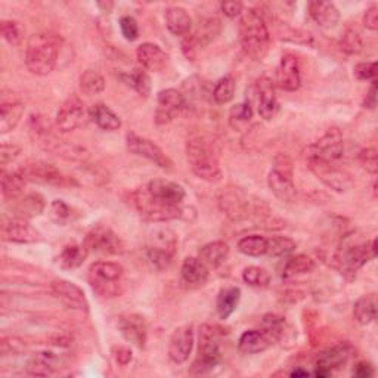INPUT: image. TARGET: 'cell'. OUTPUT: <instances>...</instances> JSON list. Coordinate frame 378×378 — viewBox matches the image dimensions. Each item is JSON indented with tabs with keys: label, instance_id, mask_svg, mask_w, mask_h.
Here are the masks:
<instances>
[{
	"label": "cell",
	"instance_id": "60d3db41",
	"mask_svg": "<svg viewBox=\"0 0 378 378\" xmlns=\"http://www.w3.org/2000/svg\"><path fill=\"white\" fill-rule=\"evenodd\" d=\"M44 200L39 194H30L20 200L17 206V216L23 219H32L43 213Z\"/></svg>",
	"mask_w": 378,
	"mask_h": 378
},
{
	"label": "cell",
	"instance_id": "ffe728a7",
	"mask_svg": "<svg viewBox=\"0 0 378 378\" xmlns=\"http://www.w3.org/2000/svg\"><path fill=\"white\" fill-rule=\"evenodd\" d=\"M194 347L192 325L177 327L169 340V358L175 364H184L188 360Z\"/></svg>",
	"mask_w": 378,
	"mask_h": 378
},
{
	"label": "cell",
	"instance_id": "603a6c76",
	"mask_svg": "<svg viewBox=\"0 0 378 378\" xmlns=\"http://www.w3.org/2000/svg\"><path fill=\"white\" fill-rule=\"evenodd\" d=\"M154 199L172 206H180L185 199V189L168 179H154L145 187Z\"/></svg>",
	"mask_w": 378,
	"mask_h": 378
},
{
	"label": "cell",
	"instance_id": "8992f818",
	"mask_svg": "<svg viewBox=\"0 0 378 378\" xmlns=\"http://www.w3.org/2000/svg\"><path fill=\"white\" fill-rule=\"evenodd\" d=\"M177 250V237L165 226H157L151 229L146 238V254L158 270L168 269Z\"/></svg>",
	"mask_w": 378,
	"mask_h": 378
},
{
	"label": "cell",
	"instance_id": "2e32d148",
	"mask_svg": "<svg viewBox=\"0 0 378 378\" xmlns=\"http://www.w3.org/2000/svg\"><path fill=\"white\" fill-rule=\"evenodd\" d=\"M126 144L130 153L153 161L161 169H172V165H173L172 160L165 156L163 153V149L153 141L142 138V136H138L134 133H129L126 138Z\"/></svg>",
	"mask_w": 378,
	"mask_h": 378
},
{
	"label": "cell",
	"instance_id": "f35d334b",
	"mask_svg": "<svg viewBox=\"0 0 378 378\" xmlns=\"http://www.w3.org/2000/svg\"><path fill=\"white\" fill-rule=\"evenodd\" d=\"M27 180L21 172H9L2 175V192L6 200H17L23 195Z\"/></svg>",
	"mask_w": 378,
	"mask_h": 378
},
{
	"label": "cell",
	"instance_id": "cb8c5ba5",
	"mask_svg": "<svg viewBox=\"0 0 378 378\" xmlns=\"http://www.w3.org/2000/svg\"><path fill=\"white\" fill-rule=\"evenodd\" d=\"M180 281L189 290L201 289L208 281V267L196 257H187L180 267Z\"/></svg>",
	"mask_w": 378,
	"mask_h": 378
},
{
	"label": "cell",
	"instance_id": "9f6ffc18",
	"mask_svg": "<svg viewBox=\"0 0 378 378\" xmlns=\"http://www.w3.org/2000/svg\"><path fill=\"white\" fill-rule=\"evenodd\" d=\"M20 154H21V148L18 145L4 144L2 146H0V164L5 168L6 164L12 163Z\"/></svg>",
	"mask_w": 378,
	"mask_h": 378
},
{
	"label": "cell",
	"instance_id": "83f0119b",
	"mask_svg": "<svg viewBox=\"0 0 378 378\" xmlns=\"http://www.w3.org/2000/svg\"><path fill=\"white\" fill-rule=\"evenodd\" d=\"M310 18L321 28H334L340 20V12L331 2H310L309 4Z\"/></svg>",
	"mask_w": 378,
	"mask_h": 378
},
{
	"label": "cell",
	"instance_id": "816d5d0a",
	"mask_svg": "<svg viewBox=\"0 0 378 378\" xmlns=\"http://www.w3.org/2000/svg\"><path fill=\"white\" fill-rule=\"evenodd\" d=\"M359 164L364 168L368 173L375 175L378 170V157H377V149L375 148H365L362 149L358 156Z\"/></svg>",
	"mask_w": 378,
	"mask_h": 378
},
{
	"label": "cell",
	"instance_id": "6f0895ef",
	"mask_svg": "<svg viewBox=\"0 0 378 378\" xmlns=\"http://www.w3.org/2000/svg\"><path fill=\"white\" fill-rule=\"evenodd\" d=\"M51 215L58 223L64 222V220H67L70 218V208L64 201L55 200L52 203V206H51Z\"/></svg>",
	"mask_w": 378,
	"mask_h": 378
},
{
	"label": "cell",
	"instance_id": "b9f144b4",
	"mask_svg": "<svg viewBox=\"0 0 378 378\" xmlns=\"http://www.w3.org/2000/svg\"><path fill=\"white\" fill-rule=\"evenodd\" d=\"M239 253L250 257H260L267 253V238L262 235H248L239 239L238 243Z\"/></svg>",
	"mask_w": 378,
	"mask_h": 378
},
{
	"label": "cell",
	"instance_id": "7c38bea8",
	"mask_svg": "<svg viewBox=\"0 0 378 378\" xmlns=\"http://www.w3.org/2000/svg\"><path fill=\"white\" fill-rule=\"evenodd\" d=\"M306 161L309 169L329 188L343 192L347 188V185H349V177L343 173V170L337 168L336 163L321 160L308 153H306Z\"/></svg>",
	"mask_w": 378,
	"mask_h": 378
},
{
	"label": "cell",
	"instance_id": "11a10c76",
	"mask_svg": "<svg viewBox=\"0 0 378 378\" xmlns=\"http://www.w3.org/2000/svg\"><path fill=\"white\" fill-rule=\"evenodd\" d=\"M24 343L23 340L17 337H4L2 343H0V351H2L4 356L8 355H17L24 351Z\"/></svg>",
	"mask_w": 378,
	"mask_h": 378
},
{
	"label": "cell",
	"instance_id": "c3c4849f",
	"mask_svg": "<svg viewBox=\"0 0 378 378\" xmlns=\"http://www.w3.org/2000/svg\"><path fill=\"white\" fill-rule=\"evenodd\" d=\"M243 279L248 285L256 286V289H266V286L270 284L269 272L263 267H259V266H250V267L244 269Z\"/></svg>",
	"mask_w": 378,
	"mask_h": 378
},
{
	"label": "cell",
	"instance_id": "277c9868",
	"mask_svg": "<svg viewBox=\"0 0 378 378\" xmlns=\"http://www.w3.org/2000/svg\"><path fill=\"white\" fill-rule=\"evenodd\" d=\"M123 266L114 262H96L89 267L90 286L103 298L118 297L123 293Z\"/></svg>",
	"mask_w": 378,
	"mask_h": 378
},
{
	"label": "cell",
	"instance_id": "f5cc1de1",
	"mask_svg": "<svg viewBox=\"0 0 378 378\" xmlns=\"http://www.w3.org/2000/svg\"><path fill=\"white\" fill-rule=\"evenodd\" d=\"M353 74L358 80L375 82L377 77V64L372 63H360L353 68Z\"/></svg>",
	"mask_w": 378,
	"mask_h": 378
},
{
	"label": "cell",
	"instance_id": "ac0fdd59",
	"mask_svg": "<svg viewBox=\"0 0 378 378\" xmlns=\"http://www.w3.org/2000/svg\"><path fill=\"white\" fill-rule=\"evenodd\" d=\"M27 182H36L43 185H64L67 177L56 169L55 165L44 161H33L20 169Z\"/></svg>",
	"mask_w": 378,
	"mask_h": 378
},
{
	"label": "cell",
	"instance_id": "f907efd6",
	"mask_svg": "<svg viewBox=\"0 0 378 378\" xmlns=\"http://www.w3.org/2000/svg\"><path fill=\"white\" fill-rule=\"evenodd\" d=\"M340 48L346 53L358 55L364 49V42H362L356 30H347L340 40Z\"/></svg>",
	"mask_w": 378,
	"mask_h": 378
},
{
	"label": "cell",
	"instance_id": "d6986e66",
	"mask_svg": "<svg viewBox=\"0 0 378 378\" xmlns=\"http://www.w3.org/2000/svg\"><path fill=\"white\" fill-rule=\"evenodd\" d=\"M353 353H355V349L351 343H347V341L339 343L317 355L315 365L316 368L332 372L334 370H339L343 365H346L347 362H349V359L353 356Z\"/></svg>",
	"mask_w": 378,
	"mask_h": 378
},
{
	"label": "cell",
	"instance_id": "e7e4bbea",
	"mask_svg": "<svg viewBox=\"0 0 378 378\" xmlns=\"http://www.w3.org/2000/svg\"><path fill=\"white\" fill-rule=\"evenodd\" d=\"M300 375L306 377V375H309V372H308V371H305V370H296V371H293V372H291V377H300Z\"/></svg>",
	"mask_w": 378,
	"mask_h": 378
},
{
	"label": "cell",
	"instance_id": "836d02e7",
	"mask_svg": "<svg viewBox=\"0 0 378 378\" xmlns=\"http://www.w3.org/2000/svg\"><path fill=\"white\" fill-rule=\"evenodd\" d=\"M239 300H241V290L238 286H228V289H223L219 293L216 301V310L218 315L220 316V320H228L238 308Z\"/></svg>",
	"mask_w": 378,
	"mask_h": 378
},
{
	"label": "cell",
	"instance_id": "bcb514c9",
	"mask_svg": "<svg viewBox=\"0 0 378 378\" xmlns=\"http://www.w3.org/2000/svg\"><path fill=\"white\" fill-rule=\"evenodd\" d=\"M235 95V80L232 75H225L222 77L213 90V99L219 105H225L234 99Z\"/></svg>",
	"mask_w": 378,
	"mask_h": 378
},
{
	"label": "cell",
	"instance_id": "8d00e7d4",
	"mask_svg": "<svg viewBox=\"0 0 378 378\" xmlns=\"http://www.w3.org/2000/svg\"><path fill=\"white\" fill-rule=\"evenodd\" d=\"M355 321L360 325H370L377 317V296L368 294L360 297L353 308Z\"/></svg>",
	"mask_w": 378,
	"mask_h": 378
},
{
	"label": "cell",
	"instance_id": "6125c7cd",
	"mask_svg": "<svg viewBox=\"0 0 378 378\" xmlns=\"http://www.w3.org/2000/svg\"><path fill=\"white\" fill-rule=\"evenodd\" d=\"M374 374V368L368 362H359L353 368V375L359 378H368Z\"/></svg>",
	"mask_w": 378,
	"mask_h": 378
},
{
	"label": "cell",
	"instance_id": "e575fe53",
	"mask_svg": "<svg viewBox=\"0 0 378 378\" xmlns=\"http://www.w3.org/2000/svg\"><path fill=\"white\" fill-rule=\"evenodd\" d=\"M229 256V246L223 241H215L204 246L200 251V259L210 267H219Z\"/></svg>",
	"mask_w": 378,
	"mask_h": 378
},
{
	"label": "cell",
	"instance_id": "9a60e30c",
	"mask_svg": "<svg viewBox=\"0 0 378 378\" xmlns=\"http://www.w3.org/2000/svg\"><path fill=\"white\" fill-rule=\"evenodd\" d=\"M219 207L223 213L234 222H241L250 216L248 196L237 188H226L218 199Z\"/></svg>",
	"mask_w": 378,
	"mask_h": 378
},
{
	"label": "cell",
	"instance_id": "7402d4cb",
	"mask_svg": "<svg viewBox=\"0 0 378 378\" xmlns=\"http://www.w3.org/2000/svg\"><path fill=\"white\" fill-rule=\"evenodd\" d=\"M257 94V110L263 120H272L278 113V98L275 92V86L267 77H260L256 83Z\"/></svg>",
	"mask_w": 378,
	"mask_h": 378
},
{
	"label": "cell",
	"instance_id": "9c48e42d",
	"mask_svg": "<svg viewBox=\"0 0 378 378\" xmlns=\"http://www.w3.org/2000/svg\"><path fill=\"white\" fill-rule=\"evenodd\" d=\"M267 185L278 200L284 203H293L296 200V185L293 182L291 160L281 154L275 158V168L269 172Z\"/></svg>",
	"mask_w": 378,
	"mask_h": 378
},
{
	"label": "cell",
	"instance_id": "44dd1931",
	"mask_svg": "<svg viewBox=\"0 0 378 378\" xmlns=\"http://www.w3.org/2000/svg\"><path fill=\"white\" fill-rule=\"evenodd\" d=\"M51 290L53 296L67 308L75 310H87L89 305L84 297V293L80 286H77L75 284L65 279H56L52 281Z\"/></svg>",
	"mask_w": 378,
	"mask_h": 378
},
{
	"label": "cell",
	"instance_id": "680465c9",
	"mask_svg": "<svg viewBox=\"0 0 378 378\" xmlns=\"http://www.w3.org/2000/svg\"><path fill=\"white\" fill-rule=\"evenodd\" d=\"M220 9L228 18H237L244 12V5L241 2H222Z\"/></svg>",
	"mask_w": 378,
	"mask_h": 378
},
{
	"label": "cell",
	"instance_id": "d590c367",
	"mask_svg": "<svg viewBox=\"0 0 378 378\" xmlns=\"http://www.w3.org/2000/svg\"><path fill=\"white\" fill-rule=\"evenodd\" d=\"M260 331L267 337L270 343L281 341L286 334V322L282 316L275 313H267L263 316Z\"/></svg>",
	"mask_w": 378,
	"mask_h": 378
},
{
	"label": "cell",
	"instance_id": "db71d44e",
	"mask_svg": "<svg viewBox=\"0 0 378 378\" xmlns=\"http://www.w3.org/2000/svg\"><path fill=\"white\" fill-rule=\"evenodd\" d=\"M120 28H122V33L126 40L133 42L139 37V27L134 18L132 17H123L120 20Z\"/></svg>",
	"mask_w": 378,
	"mask_h": 378
},
{
	"label": "cell",
	"instance_id": "4316f807",
	"mask_svg": "<svg viewBox=\"0 0 378 378\" xmlns=\"http://www.w3.org/2000/svg\"><path fill=\"white\" fill-rule=\"evenodd\" d=\"M118 328L122 336L136 347H142L146 343V322L141 315H126L120 317Z\"/></svg>",
	"mask_w": 378,
	"mask_h": 378
},
{
	"label": "cell",
	"instance_id": "7a4b0ae2",
	"mask_svg": "<svg viewBox=\"0 0 378 378\" xmlns=\"http://www.w3.org/2000/svg\"><path fill=\"white\" fill-rule=\"evenodd\" d=\"M61 39L53 33H37L28 39L25 65L34 75H48L58 63Z\"/></svg>",
	"mask_w": 378,
	"mask_h": 378
},
{
	"label": "cell",
	"instance_id": "f1b7e54d",
	"mask_svg": "<svg viewBox=\"0 0 378 378\" xmlns=\"http://www.w3.org/2000/svg\"><path fill=\"white\" fill-rule=\"evenodd\" d=\"M164 20L169 32L175 36H187L191 32L192 20L187 9L180 6H169L164 11Z\"/></svg>",
	"mask_w": 378,
	"mask_h": 378
},
{
	"label": "cell",
	"instance_id": "d4e9b609",
	"mask_svg": "<svg viewBox=\"0 0 378 378\" xmlns=\"http://www.w3.org/2000/svg\"><path fill=\"white\" fill-rule=\"evenodd\" d=\"M277 83L282 90L294 92L300 87V65L298 59L293 53H285L281 58V63L277 71Z\"/></svg>",
	"mask_w": 378,
	"mask_h": 378
},
{
	"label": "cell",
	"instance_id": "7bdbcfd3",
	"mask_svg": "<svg viewBox=\"0 0 378 378\" xmlns=\"http://www.w3.org/2000/svg\"><path fill=\"white\" fill-rule=\"evenodd\" d=\"M122 79L141 96H148L151 94V80L144 68H134L133 71L123 74Z\"/></svg>",
	"mask_w": 378,
	"mask_h": 378
},
{
	"label": "cell",
	"instance_id": "e0dca14e",
	"mask_svg": "<svg viewBox=\"0 0 378 378\" xmlns=\"http://www.w3.org/2000/svg\"><path fill=\"white\" fill-rule=\"evenodd\" d=\"M0 235H2L5 241H9V243H17V244H32L42 239L40 232L34 229L33 226L27 222V219H23L18 216L5 219L2 222Z\"/></svg>",
	"mask_w": 378,
	"mask_h": 378
},
{
	"label": "cell",
	"instance_id": "74e56055",
	"mask_svg": "<svg viewBox=\"0 0 378 378\" xmlns=\"http://www.w3.org/2000/svg\"><path fill=\"white\" fill-rule=\"evenodd\" d=\"M315 269V262L306 254H298L291 257V259L285 263L284 270H282V278L284 279H291L300 275L310 274Z\"/></svg>",
	"mask_w": 378,
	"mask_h": 378
},
{
	"label": "cell",
	"instance_id": "be15d7a7",
	"mask_svg": "<svg viewBox=\"0 0 378 378\" xmlns=\"http://www.w3.org/2000/svg\"><path fill=\"white\" fill-rule=\"evenodd\" d=\"M365 108H370V110H374L375 105H377V82H372V86L370 89V92L365 98Z\"/></svg>",
	"mask_w": 378,
	"mask_h": 378
},
{
	"label": "cell",
	"instance_id": "ab89813d",
	"mask_svg": "<svg viewBox=\"0 0 378 378\" xmlns=\"http://www.w3.org/2000/svg\"><path fill=\"white\" fill-rule=\"evenodd\" d=\"M87 247L80 244H68L64 247V250L59 254V263L65 269H75L83 265L87 257Z\"/></svg>",
	"mask_w": 378,
	"mask_h": 378
},
{
	"label": "cell",
	"instance_id": "d6a6232c",
	"mask_svg": "<svg viewBox=\"0 0 378 378\" xmlns=\"http://www.w3.org/2000/svg\"><path fill=\"white\" fill-rule=\"evenodd\" d=\"M90 115H92V120L96 123V126L102 130L114 132L122 127V120H120V117L105 103L94 105Z\"/></svg>",
	"mask_w": 378,
	"mask_h": 378
},
{
	"label": "cell",
	"instance_id": "4dcf8cb0",
	"mask_svg": "<svg viewBox=\"0 0 378 378\" xmlns=\"http://www.w3.org/2000/svg\"><path fill=\"white\" fill-rule=\"evenodd\" d=\"M58 368V358L52 352L34 353L27 362V372L30 375L48 377L52 375Z\"/></svg>",
	"mask_w": 378,
	"mask_h": 378
},
{
	"label": "cell",
	"instance_id": "3957f363",
	"mask_svg": "<svg viewBox=\"0 0 378 378\" xmlns=\"http://www.w3.org/2000/svg\"><path fill=\"white\" fill-rule=\"evenodd\" d=\"M187 158L194 175L206 182L216 184L222 179V169L215 142L204 136H195L188 141Z\"/></svg>",
	"mask_w": 378,
	"mask_h": 378
},
{
	"label": "cell",
	"instance_id": "ba28073f",
	"mask_svg": "<svg viewBox=\"0 0 378 378\" xmlns=\"http://www.w3.org/2000/svg\"><path fill=\"white\" fill-rule=\"evenodd\" d=\"M132 200L139 211V215L149 222H169L182 216V210L179 206L165 204L151 195L146 188H139L132 194Z\"/></svg>",
	"mask_w": 378,
	"mask_h": 378
},
{
	"label": "cell",
	"instance_id": "8fae6325",
	"mask_svg": "<svg viewBox=\"0 0 378 378\" xmlns=\"http://www.w3.org/2000/svg\"><path fill=\"white\" fill-rule=\"evenodd\" d=\"M84 246L89 251H95L101 254H122L125 251L123 241L107 226L98 225L94 229H90L86 235Z\"/></svg>",
	"mask_w": 378,
	"mask_h": 378
},
{
	"label": "cell",
	"instance_id": "7dc6e473",
	"mask_svg": "<svg viewBox=\"0 0 378 378\" xmlns=\"http://www.w3.org/2000/svg\"><path fill=\"white\" fill-rule=\"evenodd\" d=\"M296 247H297L296 241H293L289 237H272V238H267V253L266 254L279 257V256H285V254L294 251Z\"/></svg>",
	"mask_w": 378,
	"mask_h": 378
},
{
	"label": "cell",
	"instance_id": "5bb4252c",
	"mask_svg": "<svg viewBox=\"0 0 378 378\" xmlns=\"http://www.w3.org/2000/svg\"><path fill=\"white\" fill-rule=\"evenodd\" d=\"M187 107L185 96L176 89L161 90L157 96V110H156V122L157 125L170 123L182 113Z\"/></svg>",
	"mask_w": 378,
	"mask_h": 378
},
{
	"label": "cell",
	"instance_id": "6da1fadb",
	"mask_svg": "<svg viewBox=\"0 0 378 378\" xmlns=\"http://www.w3.org/2000/svg\"><path fill=\"white\" fill-rule=\"evenodd\" d=\"M238 32L244 52L254 61H262L270 48V34L262 13L256 9L244 11L239 17Z\"/></svg>",
	"mask_w": 378,
	"mask_h": 378
},
{
	"label": "cell",
	"instance_id": "5b68a950",
	"mask_svg": "<svg viewBox=\"0 0 378 378\" xmlns=\"http://www.w3.org/2000/svg\"><path fill=\"white\" fill-rule=\"evenodd\" d=\"M223 334V329L218 325L204 324L200 328L199 356H196L191 368L192 374H206L219 365L222 359L220 339Z\"/></svg>",
	"mask_w": 378,
	"mask_h": 378
},
{
	"label": "cell",
	"instance_id": "91938a15",
	"mask_svg": "<svg viewBox=\"0 0 378 378\" xmlns=\"http://www.w3.org/2000/svg\"><path fill=\"white\" fill-rule=\"evenodd\" d=\"M364 25L365 28L371 30V32H377L378 30V6L372 5L365 11L364 15Z\"/></svg>",
	"mask_w": 378,
	"mask_h": 378
},
{
	"label": "cell",
	"instance_id": "1f68e13d",
	"mask_svg": "<svg viewBox=\"0 0 378 378\" xmlns=\"http://www.w3.org/2000/svg\"><path fill=\"white\" fill-rule=\"evenodd\" d=\"M272 343L260 329H248L239 337V351L247 355H256L265 352Z\"/></svg>",
	"mask_w": 378,
	"mask_h": 378
},
{
	"label": "cell",
	"instance_id": "52a82bcc",
	"mask_svg": "<svg viewBox=\"0 0 378 378\" xmlns=\"http://www.w3.org/2000/svg\"><path fill=\"white\" fill-rule=\"evenodd\" d=\"M377 254V241H367V243L343 244L334 256L336 266L347 279L356 278L358 270L367 262L372 260Z\"/></svg>",
	"mask_w": 378,
	"mask_h": 378
},
{
	"label": "cell",
	"instance_id": "4fadbf2b",
	"mask_svg": "<svg viewBox=\"0 0 378 378\" xmlns=\"http://www.w3.org/2000/svg\"><path fill=\"white\" fill-rule=\"evenodd\" d=\"M306 153L329 163H337L344 153L341 132L337 127L328 129L320 141L306 149Z\"/></svg>",
	"mask_w": 378,
	"mask_h": 378
},
{
	"label": "cell",
	"instance_id": "681fc988",
	"mask_svg": "<svg viewBox=\"0 0 378 378\" xmlns=\"http://www.w3.org/2000/svg\"><path fill=\"white\" fill-rule=\"evenodd\" d=\"M4 39L11 44V46H18L24 39V28L17 21H2L0 25Z\"/></svg>",
	"mask_w": 378,
	"mask_h": 378
},
{
	"label": "cell",
	"instance_id": "ee69618b",
	"mask_svg": "<svg viewBox=\"0 0 378 378\" xmlns=\"http://www.w3.org/2000/svg\"><path fill=\"white\" fill-rule=\"evenodd\" d=\"M80 89L89 96L99 95L105 90V80L98 71L87 70L80 75Z\"/></svg>",
	"mask_w": 378,
	"mask_h": 378
},
{
	"label": "cell",
	"instance_id": "30bf717a",
	"mask_svg": "<svg viewBox=\"0 0 378 378\" xmlns=\"http://www.w3.org/2000/svg\"><path fill=\"white\" fill-rule=\"evenodd\" d=\"M87 120V110L83 101L77 95H71L61 105L56 114V127L59 132L70 133L82 127Z\"/></svg>",
	"mask_w": 378,
	"mask_h": 378
},
{
	"label": "cell",
	"instance_id": "484cf974",
	"mask_svg": "<svg viewBox=\"0 0 378 378\" xmlns=\"http://www.w3.org/2000/svg\"><path fill=\"white\" fill-rule=\"evenodd\" d=\"M136 56H138V61L144 70L153 73L163 71L169 63L168 53L154 43H142L136 49Z\"/></svg>",
	"mask_w": 378,
	"mask_h": 378
},
{
	"label": "cell",
	"instance_id": "f546056e",
	"mask_svg": "<svg viewBox=\"0 0 378 378\" xmlns=\"http://www.w3.org/2000/svg\"><path fill=\"white\" fill-rule=\"evenodd\" d=\"M25 107L20 101L4 102L0 107V133L5 134L12 132L21 122Z\"/></svg>",
	"mask_w": 378,
	"mask_h": 378
},
{
	"label": "cell",
	"instance_id": "94428289",
	"mask_svg": "<svg viewBox=\"0 0 378 378\" xmlns=\"http://www.w3.org/2000/svg\"><path fill=\"white\" fill-rule=\"evenodd\" d=\"M113 355L120 365H127L132 360V351L126 346H115L113 349Z\"/></svg>",
	"mask_w": 378,
	"mask_h": 378
},
{
	"label": "cell",
	"instance_id": "f6af8a7d",
	"mask_svg": "<svg viewBox=\"0 0 378 378\" xmlns=\"http://www.w3.org/2000/svg\"><path fill=\"white\" fill-rule=\"evenodd\" d=\"M251 118H253V108L250 102H241L231 108L229 125L235 130H244L246 126H248V123L251 122Z\"/></svg>",
	"mask_w": 378,
	"mask_h": 378
}]
</instances>
